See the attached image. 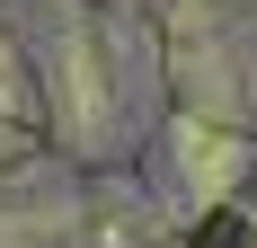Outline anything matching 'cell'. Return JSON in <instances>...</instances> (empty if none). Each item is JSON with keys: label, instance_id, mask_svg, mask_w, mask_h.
Segmentation results:
<instances>
[{"label": "cell", "instance_id": "cell-1", "mask_svg": "<svg viewBox=\"0 0 257 248\" xmlns=\"http://www.w3.org/2000/svg\"><path fill=\"white\" fill-rule=\"evenodd\" d=\"M0 248H257V0H0Z\"/></svg>", "mask_w": 257, "mask_h": 248}]
</instances>
